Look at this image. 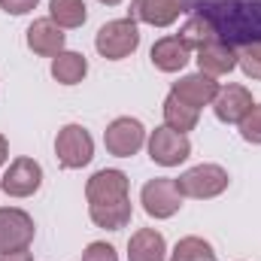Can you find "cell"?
Listing matches in <instances>:
<instances>
[{
    "label": "cell",
    "instance_id": "obj_1",
    "mask_svg": "<svg viewBox=\"0 0 261 261\" xmlns=\"http://www.w3.org/2000/svg\"><path fill=\"white\" fill-rule=\"evenodd\" d=\"M182 15H200L234 52L261 43V0H182Z\"/></svg>",
    "mask_w": 261,
    "mask_h": 261
},
{
    "label": "cell",
    "instance_id": "obj_11",
    "mask_svg": "<svg viewBox=\"0 0 261 261\" xmlns=\"http://www.w3.org/2000/svg\"><path fill=\"white\" fill-rule=\"evenodd\" d=\"M252 107H255L252 103V91L243 88V85H222L216 100H213V113L225 125H240Z\"/></svg>",
    "mask_w": 261,
    "mask_h": 261
},
{
    "label": "cell",
    "instance_id": "obj_5",
    "mask_svg": "<svg viewBox=\"0 0 261 261\" xmlns=\"http://www.w3.org/2000/svg\"><path fill=\"white\" fill-rule=\"evenodd\" d=\"M140 203L146 210V216L152 219H170L182 210V192L176 186V179L170 176H155L143 186L140 192Z\"/></svg>",
    "mask_w": 261,
    "mask_h": 261
},
{
    "label": "cell",
    "instance_id": "obj_6",
    "mask_svg": "<svg viewBox=\"0 0 261 261\" xmlns=\"http://www.w3.org/2000/svg\"><path fill=\"white\" fill-rule=\"evenodd\" d=\"M146 149H149V158L161 167H179L192 155L189 134H179V130L167 128V125L155 128L146 137Z\"/></svg>",
    "mask_w": 261,
    "mask_h": 261
},
{
    "label": "cell",
    "instance_id": "obj_14",
    "mask_svg": "<svg viewBox=\"0 0 261 261\" xmlns=\"http://www.w3.org/2000/svg\"><path fill=\"white\" fill-rule=\"evenodd\" d=\"M182 15V0H130V18L152 24V28H170Z\"/></svg>",
    "mask_w": 261,
    "mask_h": 261
},
{
    "label": "cell",
    "instance_id": "obj_12",
    "mask_svg": "<svg viewBox=\"0 0 261 261\" xmlns=\"http://www.w3.org/2000/svg\"><path fill=\"white\" fill-rule=\"evenodd\" d=\"M219 82L213 79V76H206V73H192V76H182V79H176L173 85H170V94L173 97H179L182 103H189V107H213V100H216V94H219Z\"/></svg>",
    "mask_w": 261,
    "mask_h": 261
},
{
    "label": "cell",
    "instance_id": "obj_17",
    "mask_svg": "<svg viewBox=\"0 0 261 261\" xmlns=\"http://www.w3.org/2000/svg\"><path fill=\"white\" fill-rule=\"evenodd\" d=\"M128 261H167V240L155 228H140L128 240Z\"/></svg>",
    "mask_w": 261,
    "mask_h": 261
},
{
    "label": "cell",
    "instance_id": "obj_28",
    "mask_svg": "<svg viewBox=\"0 0 261 261\" xmlns=\"http://www.w3.org/2000/svg\"><path fill=\"white\" fill-rule=\"evenodd\" d=\"M9 161V143H6V137L0 134V167Z\"/></svg>",
    "mask_w": 261,
    "mask_h": 261
},
{
    "label": "cell",
    "instance_id": "obj_15",
    "mask_svg": "<svg viewBox=\"0 0 261 261\" xmlns=\"http://www.w3.org/2000/svg\"><path fill=\"white\" fill-rule=\"evenodd\" d=\"M149 58H152L155 70H161V73H179L182 67L192 61V49H189L176 34H170V37L155 40Z\"/></svg>",
    "mask_w": 261,
    "mask_h": 261
},
{
    "label": "cell",
    "instance_id": "obj_9",
    "mask_svg": "<svg viewBox=\"0 0 261 261\" xmlns=\"http://www.w3.org/2000/svg\"><path fill=\"white\" fill-rule=\"evenodd\" d=\"M128 189H130L128 173H122L116 167H103V170L91 173V179L85 182V197H88V206L122 203V200H130Z\"/></svg>",
    "mask_w": 261,
    "mask_h": 261
},
{
    "label": "cell",
    "instance_id": "obj_20",
    "mask_svg": "<svg viewBox=\"0 0 261 261\" xmlns=\"http://www.w3.org/2000/svg\"><path fill=\"white\" fill-rule=\"evenodd\" d=\"M49 18L61 31H73V28L85 24L88 6H85V0H49Z\"/></svg>",
    "mask_w": 261,
    "mask_h": 261
},
{
    "label": "cell",
    "instance_id": "obj_2",
    "mask_svg": "<svg viewBox=\"0 0 261 261\" xmlns=\"http://www.w3.org/2000/svg\"><path fill=\"white\" fill-rule=\"evenodd\" d=\"M137 46H140V28H137V21L130 15L107 21L94 37V49L107 61H125L137 52Z\"/></svg>",
    "mask_w": 261,
    "mask_h": 261
},
{
    "label": "cell",
    "instance_id": "obj_3",
    "mask_svg": "<svg viewBox=\"0 0 261 261\" xmlns=\"http://www.w3.org/2000/svg\"><path fill=\"white\" fill-rule=\"evenodd\" d=\"M55 158H58V164L64 170H82L85 164H91V158H94L91 134L82 125H76V122L64 125L55 137Z\"/></svg>",
    "mask_w": 261,
    "mask_h": 261
},
{
    "label": "cell",
    "instance_id": "obj_10",
    "mask_svg": "<svg viewBox=\"0 0 261 261\" xmlns=\"http://www.w3.org/2000/svg\"><path fill=\"white\" fill-rule=\"evenodd\" d=\"M43 186V167L34 158H15L9 161L6 173L0 176V189L9 197H31Z\"/></svg>",
    "mask_w": 261,
    "mask_h": 261
},
{
    "label": "cell",
    "instance_id": "obj_25",
    "mask_svg": "<svg viewBox=\"0 0 261 261\" xmlns=\"http://www.w3.org/2000/svg\"><path fill=\"white\" fill-rule=\"evenodd\" d=\"M82 261H119V255H116V246H110L103 240H94V243L85 246Z\"/></svg>",
    "mask_w": 261,
    "mask_h": 261
},
{
    "label": "cell",
    "instance_id": "obj_22",
    "mask_svg": "<svg viewBox=\"0 0 261 261\" xmlns=\"http://www.w3.org/2000/svg\"><path fill=\"white\" fill-rule=\"evenodd\" d=\"M167 261H216V249L203 237H182Z\"/></svg>",
    "mask_w": 261,
    "mask_h": 261
},
{
    "label": "cell",
    "instance_id": "obj_4",
    "mask_svg": "<svg viewBox=\"0 0 261 261\" xmlns=\"http://www.w3.org/2000/svg\"><path fill=\"white\" fill-rule=\"evenodd\" d=\"M231 176L222 164H197V167H189L176 186L182 197H195V200H210V197H219L225 189H228Z\"/></svg>",
    "mask_w": 261,
    "mask_h": 261
},
{
    "label": "cell",
    "instance_id": "obj_27",
    "mask_svg": "<svg viewBox=\"0 0 261 261\" xmlns=\"http://www.w3.org/2000/svg\"><path fill=\"white\" fill-rule=\"evenodd\" d=\"M0 261H34V255L24 249V252H6V255H0Z\"/></svg>",
    "mask_w": 261,
    "mask_h": 261
},
{
    "label": "cell",
    "instance_id": "obj_29",
    "mask_svg": "<svg viewBox=\"0 0 261 261\" xmlns=\"http://www.w3.org/2000/svg\"><path fill=\"white\" fill-rule=\"evenodd\" d=\"M100 3H103V6H119L122 0H100Z\"/></svg>",
    "mask_w": 261,
    "mask_h": 261
},
{
    "label": "cell",
    "instance_id": "obj_13",
    "mask_svg": "<svg viewBox=\"0 0 261 261\" xmlns=\"http://www.w3.org/2000/svg\"><path fill=\"white\" fill-rule=\"evenodd\" d=\"M67 34L52 21V18H34L28 28V49L43 58H55L64 52Z\"/></svg>",
    "mask_w": 261,
    "mask_h": 261
},
{
    "label": "cell",
    "instance_id": "obj_16",
    "mask_svg": "<svg viewBox=\"0 0 261 261\" xmlns=\"http://www.w3.org/2000/svg\"><path fill=\"white\" fill-rule=\"evenodd\" d=\"M195 61H197V67H200V73L219 79V76H225V73H231V70L237 67V52H234L225 40H210L206 46L197 49Z\"/></svg>",
    "mask_w": 261,
    "mask_h": 261
},
{
    "label": "cell",
    "instance_id": "obj_8",
    "mask_svg": "<svg viewBox=\"0 0 261 261\" xmlns=\"http://www.w3.org/2000/svg\"><path fill=\"white\" fill-rule=\"evenodd\" d=\"M103 146L110 155L116 158H130L137 155L143 146H146V128L140 119H130V116H119L113 119L107 130H103Z\"/></svg>",
    "mask_w": 261,
    "mask_h": 261
},
{
    "label": "cell",
    "instance_id": "obj_19",
    "mask_svg": "<svg viewBox=\"0 0 261 261\" xmlns=\"http://www.w3.org/2000/svg\"><path fill=\"white\" fill-rule=\"evenodd\" d=\"M161 113H164V125H167V128H173V130H179V134L195 130L197 128V119H200V110L189 107V103H182V100H179V97H173V94H167V97H164Z\"/></svg>",
    "mask_w": 261,
    "mask_h": 261
},
{
    "label": "cell",
    "instance_id": "obj_21",
    "mask_svg": "<svg viewBox=\"0 0 261 261\" xmlns=\"http://www.w3.org/2000/svg\"><path fill=\"white\" fill-rule=\"evenodd\" d=\"M176 37H179L192 52H197L200 46H206L210 40H219V37H216V31H213V24H210L206 18H200V15H189Z\"/></svg>",
    "mask_w": 261,
    "mask_h": 261
},
{
    "label": "cell",
    "instance_id": "obj_23",
    "mask_svg": "<svg viewBox=\"0 0 261 261\" xmlns=\"http://www.w3.org/2000/svg\"><path fill=\"white\" fill-rule=\"evenodd\" d=\"M237 67H240L249 79H261V43H252V46L237 49Z\"/></svg>",
    "mask_w": 261,
    "mask_h": 261
},
{
    "label": "cell",
    "instance_id": "obj_7",
    "mask_svg": "<svg viewBox=\"0 0 261 261\" xmlns=\"http://www.w3.org/2000/svg\"><path fill=\"white\" fill-rule=\"evenodd\" d=\"M37 234L34 219L18 206H0V255L31 249Z\"/></svg>",
    "mask_w": 261,
    "mask_h": 261
},
{
    "label": "cell",
    "instance_id": "obj_26",
    "mask_svg": "<svg viewBox=\"0 0 261 261\" xmlns=\"http://www.w3.org/2000/svg\"><path fill=\"white\" fill-rule=\"evenodd\" d=\"M40 0H0V9L6 15H28L31 9H37Z\"/></svg>",
    "mask_w": 261,
    "mask_h": 261
},
{
    "label": "cell",
    "instance_id": "obj_24",
    "mask_svg": "<svg viewBox=\"0 0 261 261\" xmlns=\"http://www.w3.org/2000/svg\"><path fill=\"white\" fill-rule=\"evenodd\" d=\"M240 137L252 146H261V103H255L246 113V119L240 122Z\"/></svg>",
    "mask_w": 261,
    "mask_h": 261
},
{
    "label": "cell",
    "instance_id": "obj_18",
    "mask_svg": "<svg viewBox=\"0 0 261 261\" xmlns=\"http://www.w3.org/2000/svg\"><path fill=\"white\" fill-rule=\"evenodd\" d=\"M88 73V61L82 52H70L64 49L61 55L52 58V79L61 82V85H79Z\"/></svg>",
    "mask_w": 261,
    "mask_h": 261
}]
</instances>
